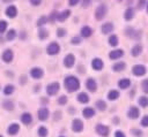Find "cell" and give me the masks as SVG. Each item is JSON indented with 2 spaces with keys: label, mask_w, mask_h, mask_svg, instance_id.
Segmentation results:
<instances>
[{
  "label": "cell",
  "mask_w": 148,
  "mask_h": 137,
  "mask_svg": "<svg viewBox=\"0 0 148 137\" xmlns=\"http://www.w3.org/2000/svg\"><path fill=\"white\" fill-rule=\"evenodd\" d=\"M64 84L68 92H74L80 87V81L75 76H67L64 81Z\"/></svg>",
  "instance_id": "6da1fadb"
},
{
  "label": "cell",
  "mask_w": 148,
  "mask_h": 137,
  "mask_svg": "<svg viewBox=\"0 0 148 137\" xmlns=\"http://www.w3.org/2000/svg\"><path fill=\"white\" fill-rule=\"evenodd\" d=\"M106 13H108L106 6L102 3V5H99V6L96 8V10H95V18L98 20V21H101V20H103V18L105 17Z\"/></svg>",
  "instance_id": "7a4b0ae2"
},
{
  "label": "cell",
  "mask_w": 148,
  "mask_h": 137,
  "mask_svg": "<svg viewBox=\"0 0 148 137\" xmlns=\"http://www.w3.org/2000/svg\"><path fill=\"white\" fill-rule=\"evenodd\" d=\"M125 35L132 39H135V40H139L140 37H141V31L139 30H135L134 28H126L125 29Z\"/></svg>",
  "instance_id": "3957f363"
},
{
  "label": "cell",
  "mask_w": 148,
  "mask_h": 137,
  "mask_svg": "<svg viewBox=\"0 0 148 137\" xmlns=\"http://www.w3.org/2000/svg\"><path fill=\"white\" fill-rule=\"evenodd\" d=\"M147 73V69L143 64H135L132 67V74L134 76H143Z\"/></svg>",
  "instance_id": "277c9868"
},
{
  "label": "cell",
  "mask_w": 148,
  "mask_h": 137,
  "mask_svg": "<svg viewBox=\"0 0 148 137\" xmlns=\"http://www.w3.org/2000/svg\"><path fill=\"white\" fill-rule=\"evenodd\" d=\"M96 132L102 137H108L109 136V127H106L102 123H98L96 125Z\"/></svg>",
  "instance_id": "5b68a950"
},
{
  "label": "cell",
  "mask_w": 148,
  "mask_h": 137,
  "mask_svg": "<svg viewBox=\"0 0 148 137\" xmlns=\"http://www.w3.org/2000/svg\"><path fill=\"white\" fill-rule=\"evenodd\" d=\"M59 51H60V46L58 43H51L46 48V52L50 55H56L59 53Z\"/></svg>",
  "instance_id": "8992f818"
},
{
  "label": "cell",
  "mask_w": 148,
  "mask_h": 137,
  "mask_svg": "<svg viewBox=\"0 0 148 137\" xmlns=\"http://www.w3.org/2000/svg\"><path fill=\"white\" fill-rule=\"evenodd\" d=\"M58 91H59V83L58 82H53L46 86V92L49 96H54Z\"/></svg>",
  "instance_id": "52a82bcc"
},
{
  "label": "cell",
  "mask_w": 148,
  "mask_h": 137,
  "mask_svg": "<svg viewBox=\"0 0 148 137\" xmlns=\"http://www.w3.org/2000/svg\"><path fill=\"white\" fill-rule=\"evenodd\" d=\"M127 116H128V119H131V120L138 119V117L140 116V111H139V108L135 107V106H131L130 109H128V112H127Z\"/></svg>",
  "instance_id": "ba28073f"
},
{
  "label": "cell",
  "mask_w": 148,
  "mask_h": 137,
  "mask_svg": "<svg viewBox=\"0 0 148 137\" xmlns=\"http://www.w3.org/2000/svg\"><path fill=\"white\" fill-rule=\"evenodd\" d=\"M83 129V123L80 119H74L72 122V130L75 132H80Z\"/></svg>",
  "instance_id": "9c48e42d"
},
{
  "label": "cell",
  "mask_w": 148,
  "mask_h": 137,
  "mask_svg": "<svg viewBox=\"0 0 148 137\" xmlns=\"http://www.w3.org/2000/svg\"><path fill=\"white\" fill-rule=\"evenodd\" d=\"M123 55H124V51L120 50V48L113 50V51H111V52L109 53V58H110L111 60H118V59H120Z\"/></svg>",
  "instance_id": "30bf717a"
},
{
  "label": "cell",
  "mask_w": 148,
  "mask_h": 137,
  "mask_svg": "<svg viewBox=\"0 0 148 137\" xmlns=\"http://www.w3.org/2000/svg\"><path fill=\"white\" fill-rule=\"evenodd\" d=\"M113 29H114V26H113V24H112L111 22H106V23H104V24L101 26V31H102V33H104V35L111 33V32L113 31Z\"/></svg>",
  "instance_id": "8fae6325"
},
{
  "label": "cell",
  "mask_w": 148,
  "mask_h": 137,
  "mask_svg": "<svg viewBox=\"0 0 148 137\" xmlns=\"http://www.w3.org/2000/svg\"><path fill=\"white\" fill-rule=\"evenodd\" d=\"M91 67H92V69H95V70H102L103 67H104V63H103V61H102L99 58H95V59L91 61Z\"/></svg>",
  "instance_id": "7c38bea8"
},
{
  "label": "cell",
  "mask_w": 148,
  "mask_h": 137,
  "mask_svg": "<svg viewBox=\"0 0 148 137\" xmlns=\"http://www.w3.org/2000/svg\"><path fill=\"white\" fill-rule=\"evenodd\" d=\"M86 86L90 92H95L97 90V83L94 78H88L86 82Z\"/></svg>",
  "instance_id": "4fadbf2b"
},
{
  "label": "cell",
  "mask_w": 148,
  "mask_h": 137,
  "mask_svg": "<svg viewBox=\"0 0 148 137\" xmlns=\"http://www.w3.org/2000/svg\"><path fill=\"white\" fill-rule=\"evenodd\" d=\"M74 63H75V58H74V55H73V54H68V55H66V56H65L64 64H65L67 68L73 67V66H74Z\"/></svg>",
  "instance_id": "5bb4252c"
},
{
  "label": "cell",
  "mask_w": 148,
  "mask_h": 137,
  "mask_svg": "<svg viewBox=\"0 0 148 137\" xmlns=\"http://www.w3.org/2000/svg\"><path fill=\"white\" fill-rule=\"evenodd\" d=\"M43 74H44V73H43V69H40V68H38V67L32 68V69H31V71H30L31 77H32V78H36V79L42 78Z\"/></svg>",
  "instance_id": "9a60e30c"
},
{
  "label": "cell",
  "mask_w": 148,
  "mask_h": 137,
  "mask_svg": "<svg viewBox=\"0 0 148 137\" xmlns=\"http://www.w3.org/2000/svg\"><path fill=\"white\" fill-rule=\"evenodd\" d=\"M49 115H50V112H49V109H47L46 107H42V108L38 111V119H39L40 121H45V120L49 117Z\"/></svg>",
  "instance_id": "2e32d148"
},
{
  "label": "cell",
  "mask_w": 148,
  "mask_h": 137,
  "mask_svg": "<svg viewBox=\"0 0 148 137\" xmlns=\"http://www.w3.org/2000/svg\"><path fill=\"white\" fill-rule=\"evenodd\" d=\"M13 56H14L13 51H12V50H6V51L3 52V54H2V60H3L6 63H9V62H12Z\"/></svg>",
  "instance_id": "e0dca14e"
},
{
  "label": "cell",
  "mask_w": 148,
  "mask_h": 137,
  "mask_svg": "<svg viewBox=\"0 0 148 137\" xmlns=\"http://www.w3.org/2000/svg\"><path fill=\"white\" fill-rule=\"evenodd\" d=\"M118 86H119L120 89H123V90L128 89V87L131 86V79H130V78H121V79H119Z\"/></svg>",
  "instance_id": "ac0fdd59"
},
{
  "label": "cell",
  "mask_w": 148,
  "mask_h": 137,
  "mask_svg": "<svg viewBox=\"0 0 148 137\" xmlns=\"http://www.w3.org/2000/svg\"><path fill=\"white\" fill-rule=\"evenodd\" d=\"M16 14H17V9H16L15 6H8V7L6 8V15H7L8 17L13 18V17L16 16Z\"/></svg>",
  "instance_id": "d6986e66"
},
{
  "label": "cell",
  "mask_w": 148,
  "mask_h": 137,
  "mask_svg": "<svg viewBox=\"0 0 148 137\" xmlns=\"http://www.w3.org/2000/svg\"><path fill=\"white\" fill-rule=\"evenodd\" d=\"M141 52H142V46H141L140 44H135V45L132 47V50H131L132 56H139V55L141 54Z\"/></svg>",
  "instance_id": "ffe728a7"
},
{
  "label": "cell",
  "mask_w": 148,
  "mask_h": 137,
  "mask_svg": "<svg viewBox=\"0 0 148 137\" xmlns=\"http://www.w3.org/2000/svg\"><path fill=\"white\" fill-rule=\"evenodd\" d=\"M91 35H92V30H91V28H90V26L84 25V26H82V28H81V36H82V37L88 38V37H90Z\"/></svg>",
  "instance_id": "44dd1931"
},
{
  "label": "cell",
  "mask_w": 148,
  "mask_h": 137,
  "mask_svg": "<svg viewBox=\"0 0 148 137\" xmlns=\"http://www.w3.org/2000/svg\"><path fill=\"white\" fill-rule=\"evenodd\" d=\"M82 114H83V116H84L86 119H90V117H92V116L95 115V109L91 108V107H86V108L82 111Z\"/></svg>",
  "instance_id": "7402d4cb"
},
{
  "label": "cell",
  "mask_w": 148,
  "mask_h": 137,
  "mask_svg": "<svg viewBox=\"0 0 148 137\" xmlns=\"http://www.w3.org/2000/svg\"><path fill=\"white\" fill-rule=\"evenodd\" d=\"M18 130H20V127H18V124H16V123H12V124L8 127V129H7L8 134L12 135V136L16 135V134L18 132Z\"/></svg>",
  "instance_id": "603a6c76"
},
{
  "label": "cell",
  "mask_w": 148,
  "mask_h": 137,
  "mask_svg": "<svg viewBox=\"0 0 148 137\" xmlns=\"http://www.w3.org/2000/svg\"><path fill=\"white\" fill-rule=\"evenodd\" d=\"M21 121L24 123V124H30L31 122H32V116H31V114L30 113H23L22 114V116H21Z\"/></svg>",
  "instance_id": "cb8c5ba5"
},
{
  "label": "cell",
  "mask_w": 148,
  "mask_h": 137,
  "mask_svg": "<svg viewBox=\"0 0 148 137\" xmlns=\"http://www.w3.org/2000/svg\"><path fill=\"white\" fill-rule=\"evenodd\" d=\"M133 17H134V9L130 7V8H127V9L125 10V13H124V18H125L126 21H131Z\"/></svg>",
  "instance_id": "d4e9b609"
},
{
  "label": "cell",
  "mask_w": 148,
  "mask_h": 137,
  "mask_svg": "<svg viewBox=\"0 0 148 137\" xmlns=\"http://www.w3.org/2000/svg\"><path fill=\"white\" fill-rule=\"evenodd\" d=\"M125 68H126V63H125V62H116V63L113 64V67H112V69H113L114 71H117V73L123 71Z\"/></svg>",
  "instance_id": "484cf974"
},
{
  "label": "cell",
  "mask_w": 148,
  "mask_h": 137,
  "mask_svg": "<svg viewBox=\"0 0 148 137\" xmlns=\"http://www.w3.org/2000/svg\"><path fill=\"white\" fill-rule=\"evenodd\" d=\"M119 98V91L117 90H110L108 93V99L109 100H117Z\"/></svg>",
  "instance_id": "4316f807"
},
{
  "label": "cell",
  "mask_w": 148,
  "mask_h": 137,
  "mask_svg": "<svg viewBox=\"0 0 148 137\" xmlns=\"http://www.w3.org/2000/svg\"><path fill=\"white\" fill-rule=\"evenodd\" d=\"M77 100L82 104H87L89 101V96L86 92H81V93L77 94Z\"/></svg>",
  "instance_id": "83f0119b"
},
{
  "label": "cell",
  "mask_w": 148,
  "mask_h": 137,
  "mask_svg": "<svg viewBox=\"0 0 148 137\" xmlns=\"http://www.w3.org/2000/svg\"><path fill=\"white\" fill-rule=\"evenodd\" d=\"M118 43H119V39H118V37H117L116 35H111V36L109 37V45H111V46H117Z\"/></svg>",
  "instance_id": "f1b7e54d"
},
{
  "label": "cell",
  "mask_w": 148,
  "mask_h": 137,
  "mask_svg": "<svg viewBox=\"0 0 148 137\" xmlns=\"http://www.w3.org/2000/svg\"><path fill=\"white\" fill-rule=\"evenodd\" d=\"M95 106L97 107V109H99V111H102V112L106 109V102H105L104 100H97L96 104H95Z\"/></svg>",
  "instance_id": "f546056e"
},
{
  "label": "cell",
  "mask_w": 148,
  "mask_h": 137,
  "mask_svg": "<svg viewBox=\"0 0 148 137\" xmlns=\"http://www.w3.org/2000/svg\"><path fill=\"white\" fill-rule=\"evenodd\" d=\"M69 14H71V10L66 9V10H64V12H61V13L59 14L58 20H59V21H65V20H66V18L69 16Z\"/></svg>",
  "instance_id": "4dcf8cb0"
},
{
  "label": "cell",
  "mask_w": 148,
  "mask_h": 137,
  "mask_svg": "<svg viewBox=\"0 0 148 137\" xmlns=\"http://www.w3.org/2000/svg\"><path fill=\"white\" fill-rule=\"evenodd\" d=\"M139 105H140L141 107L146 108V107L148 106V97H146V96L140 97V98H139Z\"/></svg>",
  "instance_id": "1f68e13d"
},
{
  "label": "cell",
  "mask_w": 148,
  "mask_h": 137,
  "mask_svg": "<svg viewBox=\"0 0 148 137\" xmlns=\"http://www.w3.org/2000/svg\"><path fill=\"white\" fill-rule=\"evenodd\" d=\"M13 91H14V85H12V84H7V85L5 86V89H3V93H5L6 96L12 94Z\"/></svg>",
  "instance_id": "d6a6232c"
},
{
  "label": "cell",
  "mask_w": 148,
  "mask_h": 137,
  "mask_svg": "<svg viewBox=\"0 0 148 137\" xmlns=\"http://www.w3.org/2000/svg\"><path fill=\"white\" fill-rule=\"evenodd\" d=\"M15 36H16V31H15L14 29H10V30L7 32L6 38H7V40H13V39L15 38Z\"/></svg>",
  "instance_id": "836d02e7"
},
{
  "label": "cell",
  "mask_w": 148,
  "mask_h": 137,
  "mask_svg": "<svg viewBox=\"0 0 148 137\" xmlns=\"http://www.w3.org/2000/svg\"><path fill=\"white\" fill-rule=\"evenodd\" d=\"M38 135H39V137H46L47 136V129L45 127H40L38 129Z\"/></svg>",
  "instance_id": "e575fe53"
},
{
  "label": "cell",
  "mask_w": 148,
  "mask_h": 137,
  "mask_svg": "<svg viewBox=\"0 0 148 137\" xmlns=\"http://www.w3.org/2000/svg\"><path fill=\"white\" fill-rule=\"evenodd\" d=\"M141 86H142V91L145 93H148V78H146L141 82Z\"/></svg>",
  "instance_id": "d590c367"
},
{
  "label": "cell",
  "mask_w": 148,
  "mask_h": 137,
  "mask_svg": "<svg viewBox=\"0 0 148 137\" xmlns=\"http://www.w3.org/2000/svg\"><path fill=\"white\" fill-rule=\"evenodd\" d=\"M3 107H5V109H7V111H12L13 108H14V104L12 102V101H5L3 102Z\"/></svg>",
  "instance_id": "8d00e7d4"
},
{
  "label": "cell",
  "mask_w": 148,
  "mask_h": 137,
  "mask_svg": "<svg viewBox=\"0 0 148 137\" xmlns=\"http://www.w3.org/2000/svg\"><path fill=\"white\" fill-rule=\"evenodd\" d=\"M140 124H141V127H143V128H147V127H148V115H143V117H142L141 121H140Z\"/></svg>",
  "instance_id": "74e56055"
},
{
  "label": "cell",
  "mask_w": 148,
  "mask_h": 137,
  "mask_svg": "<svg viewBox=\"0 0 148 137\" xmlns=\"http://www.w3.org/2000/svg\"><path fill=\"white\" fill-rule=\"evenodd\" d=\"M38 36H39V38L40 39H45L47 36H49V32L46 31V30H39V32H38Z\"/></svg>",
  "instance_id": "f35d334b"
},
{
  "label": "cell",
  "mask_w": 148,
  "mask_h": 137,
  "mask_svg": "<svg viewBox=\"0 0 148 137\" xmlns=\"http://www.w3.org/2000/svg\"><path fill=\"white\" fill-rule=\"evenodd\" d=\"M131 132H132L133 136H135V137H142V136H143V135H142L143 132H142L141 130H139V129H132Z\"/></svg>",
  "instance_id": "ab89813d"
},
{
  "label": "cell",
  "mask_w": 148,
  "mask_h": 137,
  "mask_svg": "<svg viewBox=\"0 0 148 137\" xmlns=\"http://www.w3.org/2000/svg\"><path fill=\"white\" fill-rule=\"evenodd\" d=\"M7 29V22L6 21H0V33H3Z\"/></svg>",
  "instance_id": "60d3db41"
},
{
  "label": "cell",
  "mask_w": 148,
  "mask_h": 137,
  "mask_svg": "<svg viewBox=\"0 0 148 137\" xmlns=\"http://www.w3.org/2000/svg\"><path fill=\"white\" fill-rule=\"evenodd\" d=\"M46 21H47V17H46V16H42V17L37 21V25H38V26H40V25L45 24V23H46Z\"/></svg>",
  "instance_id": "b9f144b4"
},
{
  "label": "cell",
  "mask_w": 148,
  "mask_h": 137,
  "mask_svg": "<svg viewBox=\"0 0 148 137\" xmlns=\"http://www.w3.org/2000/svg\"><path fill=\"white\" fill-rule=\"evenodd\" d=\"M58 102H59L60 105H65V104L67 102V97H66V96H61V97H59Z\"/></svg>",
  "instance_id": "7bdbcfd3"
},
{
  "label": "cell",
  "mask_w": 148,
  "mask_h": 137,
  "mask_svg": "<svg viewBox=\"0 0 148 137\" xmlns=\"http://www.w3.org/2000/svg\"><path fill=\"white\" fill-rule=\"evenodd\" d=\"M57 35H58L59 37H64V36L66 35V30L62 29V28H59V29L57 30Z\"/></svg>",
  "instance_id": "ee69618b"
},
{
  "label": "cell",
  "mask_w": 148,
  "mask_h": 137,
  "mask_svg": "<svg viewBox=\"0 0 148 137\" xmlns=\"http://www.w3.org/2000/svg\"><path fill=\"white\" fill-rule=\"evenodd\" d=\"M71 43H72L73 45H79V44L81 43V39H80L79 37H73L72 40H71Z\"/></svg>",
  "instance_id": "f6af8a7d"
},
{
  "label": "cell",
  "mask_w": 148,
  "mask_h": 137,
  "mask_svg": "<svg viewBox=\"0 0 148 137\" xmlns=\"http://www.w3.org/2000/svg\"><path fill=\"white\" fill-rule=\"evenodd\" d=\"M114 137H126V136H125V134L121 130H117L114 132Z\"/></svg>",
  "instance_id": "bcb514c9"
},
{
  "label": "cell",
  "mask_w": 148,
  "mask_h": 137,
  "mask_svg": "<svg viewBox=\"0 0 148 137\" xmlns=\"http://www.w3.org/2000/svg\"><path fill=\"white\" fill-rule=\"evenodd\" d=\"M145 5H147V1L146 0H139V3H138V8L139 9H141Z\"/></svg>",
  "instance_id": "7dc6e473"
},
{
  "label": "cell",
  "mask_w": 148,
  "mask_h": 137,
  "mask_svg": "<svg viewBox=\"0 0 148 137\" xmlns=\"http://www.w3.org/2000/svg\"><path fill=\"white\" fill-rule=\"evenodd\" d=\"M58 16H59V14H58L57 12H53V13L51 14V17H50V20H51V21H54V18H58Z\"/></svg>",
  "instance_id": "c3c4849f"
},
{
  "label": "cell",
  "mask_w": 148,
  "mask_h": 137,
  "mask_svg": "<svg viewBox=\"0 0 148 137\" xmlns=\"http://www.w3.org/2000/svg\"><path fill=\"white\" fill-rule=\"evenodd\" d=\"M90 2H91V0H83V1H82V7L87 8V7L90 5Z\"/></svg>",
  "instance_id": "681fc988"
},
{
  "label": "cell",
  "mask_w": 148,
  "mask_h": 137,
  "mask_svg": "<svg viewBox=\"0 0 148 137\" xmlns=\"http://www.w3.org/2000/svg\"><path fill=\"white\" fill-rule=\"evenodd\" d=\"M40 1H42V0H30L31 5H34V6H38V5L40 3Z\"/></svg>",
  "instance_id": "f907efd6"
},
{
  "label": "cell",
  "mask_w": 148,
  "mask_h": 137,
  "mask_svg": "<svg viewBox=\"0 0 148 137\" xmlns=\"http://www.w3.org/2000/svg\"><path fill=\"white\" fill-rule=\"evenodd\" d=\"M79 1H80V0H69V5H71V6H75V5L79 3Z\"/></svg>",
  "instance_id": "816d5d0a"
},
{
  "label": "cell",
  "mask_w": 148,
  "mask_h": 137,
  "mask_svg": "<svg viewBox=\"0 0 148 137\" xmlns=\"http://www.w3.org/2000/svg\"><path fill=\"white\" fill-rule=\"evenodd\" d=\"M147 13H148V2H147Z\"/></svg>",
  "instance_id": "f5cc1de1"
},
{
  "label": "cell",
  "mask_w": 148,
  "mask_h": 137,
  "mask_svg": "<svg viewBox=\"0 0 148 137\" xmlns=\"http://www.w3.org/2000/svg\"><path fill=\"white\" fill-rule=\"evenodd\" d=\"M3 1H12V0H3Z\"/></svg>",
  "instance_id": "db71d44e"
},
{
  "label": "cell",
  "mask_w": 148,
  "mask_h": 137,
  "mask_svg": "<svg viewBox=\"0 0 148 137\" xmlns=\"http://www.w3.org/2000/svg\"><path fill=\"white\" fill-rule=\"evenodd\" d=\"M60 137H64V136H60Z\"/></svg>",
  "instance_id": "11a10c76"
},
{
  "label": "cell",
  "mask_w": 148,
  "mask_h": 137,
  "mask_svg": "<svg viewBox=\"0 0 148 137\" xmlns=\"http://www.w3.org/2000/svg\"><path fill=\"white\" fill-rule=\"evenodd\" d=\"M0 137H2V136H1V135H0Z\"/></svg>",
  "instance_id": "9f6ffc18"
}]
</instances>
